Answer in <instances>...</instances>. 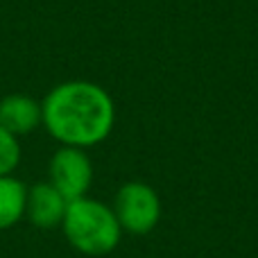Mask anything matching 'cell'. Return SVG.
<instances>
[{
	"label": "cell",
	"mask_w": 258,
	"mask_h": 258,
	"mask_svg": "<svg viewBox=\"0 0 258 258\" xmlns=\"http://www.w3.org/2000/svg\"><path fill=\"white\" fill-rule=\"evenodd\" d=\"M18 163H21V143L0 125V177L14 174Z\"/></svg>",
	"instance_id": "obj_8"
},
{
	"label": "cell",
	"mask_w": 258,
	"mask_h": 258,
	"mask_svg": "<svg viewBox=\"0 0 258 258\" xmlns=\"http://www.w3.org/2000/svg\"><path fill=\"white\" fill-rule=\"evenodd\" d=\"M0 125L14 136L32 134L41 127V102L25 93H9L0 100Z\"/></svg>",
	"instance_id": "obj_6"
},
{
	"label": "cell",
	"mask_w": 258,
	"mask_h": 258,
	"mask_svg": "<svg viewBox=\"0 0 258 258\" xmlns=\"http://www.w3.org/2000/svg\"><path fill=\"white\" fill-rule=\"evenodd\" d=\"M61 231L71 247L86 256H104L120 242L122 229L111 206L93 197H80L68 202Z\"/></svg>",
	"instance_id": "obj_2"
},
{
	"label": "cell",
	"mask_w": 258,
	"mask_h": 258,
	"mask_svg": "<svg viewBox=\"0 0 258 258\" xmlns=\"http://www.w3.org/2000/svg\"><path fill=\"white\" fill-rule=\"evenodd\" d=\"M113 213L122 231L143 236L159 224L161 200L156 190L145 181H127L113 197Z\"/></svg>",
	"instance_id": "obj_3"
},
{
	"label": "cell",
	"mask_w": 258,
	"mask_h": 258,
	"mask_svg": "<svg viewBox=\"0 0 258 258\" xmlns=\"http://www.w3.org/2000/svg\"><path fill=\"white\" fill-rule=\"evenodd\" d=\"M41 125L61 145L86 150L113 132L116 104L95 82L68 80L52 86L41 100Z\"/></svg>",
	"instance_id": "obj_1"
},
{
	"label": "cell",
	"mask_w": 258,
	"mask_h": 258,
	"mask_svg": "<svg viewBox=\"0 0 258 258\" xmlns=\"http://www.w3.org/2000/svg\"><path fill=\"white\" fill-rule=\"evenodd\" d=\"M27 186L14 174L0 177V231L16 227L25 218Z\"/></svg>",
	"instance_id": "obj_7"
},
{
	"label": "cell",
	"mask_w": 258,
	"mask_h": 258,
	"mask_svg": "<svg viewBox=\"0 0 258 258\" xmlns=\"http://www.w3.org/2000/svg\"><path fill=\"white\" fill-rule=\"evenodd\" d=\"M48 181L66 197L68 202L86 197L93 183V163L86 150L61 145L48 163Z\"/></svg>",
	"instance_id": "obj_4"
},
{
	"label": "cell",
	"mask_w": 258,
	"mask_h": 258,
	"mask_svg": "<svg viewBox=\"0 0 258 258\" xmlns=\"http://www.w3.org/2000/svg\"><path fill=\"white\" fill-rule=\"evenodd\" d=\"M66 209H68V200L50 181H39L34 186H27L25 218L36 229L50 231V229L61 227Z\"/></svg>",
	"instance_id": "obj_5"
}]
</instances>
